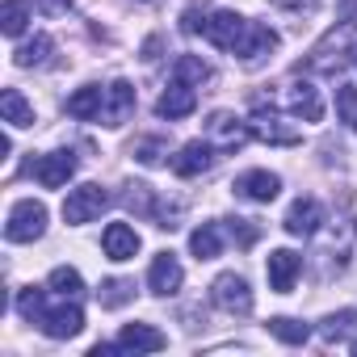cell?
I'll return each mask as SVG.
<instances>
[{
    "mask_svg": "<svg viewBox=\"0 0 357 357\" xmlns=\"http://www.w3.org/2000/svg\"><path fill=\"white\" fill-rule=\"evenodd\" d=\"M219 51H227V55H240L244 63H257V59H265L273 47H278V34L269 30V26H261V22H244L240 13H231V9H215L211 17H206V30H202Z\"/></svg>",
    "mask_w": 357,
    "mask_h": 357,
    "instance_id": "obj_1",
    "label": "cell"
},
{
    "mask_svg": "<svg viewBox=\"0 0 357 357\" xmlns=\"http://www.w3.org/2000/svg\"><path fill=\"white\" fill-rule=\"evenodd\" d=\"M17 311H22V319L38 324L55 340H68L84 328V311L76 307V298H63L59 307H47V290H34V286L17 290Z\"/></svg>",
    "mask_w": 357,
    "mask_h": 357,
    "instance_id": "obj_2",
    "label": "cell"
},
{
    "mask_svg": "<svg viewBox=\"0 0 357 357\" xmlns=\"http://www.w3.org/2000/svg\"><path fill=\"white\" fill-rule=\"evenodd\" d=\"M47 231V206L34 202V198H22L13 211H9V223H5V236L13 244H30Z\"/></svg>",
    "mask_w": 357,
    "mask_h": 357,
    "instance_id": "obj_3",
    "label": "cell"
},
{
    "mask_svg": "<svg viewBox=\"0 0 357 357\" xmlns=\"http://www.w3.org/2000/svg\"><path fill=\"white\" fill-rule=\"evenodd\" d=\"M211 298L227 315H248L252 311V290H248V282L240 273H219L215 286H211Z\"/></svg>",
    "mask_w": 357,
    "mask_h": 357,
    "instance_id": "obj_4",
    "label": "cell"
},
{
    "mask_svg": "<svg viewBox=\"0 0 357 357\" xmlns=\"http://www.w3.org/2000/svg\"><path fill=\"white\" fill-rule=\"evenodd\" d=\"M248 135H252V126L240 122V118L227 114V109H219V114L206 118V139H211L215 147H223V151H240V147L248 143Z\"/></svg>",
    "mask_w": 357,
    "mask_h": 357,
    "instance_id": "obj_5",
    "label": "cell"
},
{
    "mask_svg": "<svg viewBox=\"0 0 357 357\" xmlns=\"http://www.w3.org/2000/svg\"><path fill=\"white\" fill-rule=\"evenodd\" d=\"M30 172H34V181H38L43 190H59V185H68V181H72V172H76V155H72V151L38 155V160L30 164Z\"/></svg>",
    "mask_w": 357,
    "mask_h": 357,
    "instance_id": "obj_6",
    "label": "cell"
},
{
    "mask_svg": "<svg viewBox=\"0 0 357 357\" xmlns=\"http://www.w3.org/2000/svg\"><path fill=\"white\" fill-rule=\"evenodd\" d=\"M252 135L273 143V147H294L298 143V126H286V118H278L273 109H265V101H257V114H252Z\"/></svg>",
    "mask_w": 357,
    "mask_h": 357,
    "instance_id": "obj_7",
    "label": "cell"
},
{
    "mask_svg": "<svg viewBox=\"0 0 357 357\" xmlns=\"http://www.w3.org/2000/svg\"><path fill=\"white\" fill-rule=\"evenodd\" d=\"M105 206H109V194H105L101 185H80V190L68 194L63 219H68V223H89V219H97Z\"/></svg>",
    "mask_w": 357,
    "mask_h": 357,
    "instance_id": "obj_8",
    "label": "cell"
},
{
    "mask_svg": "<svg viewBox=\"0 0 357 357\" xmlns=\"http://www.w3.org/2000/svg\"><path fill=\"white\" fill-rule=\"evenodd\" d=\"M240 198H248V202H273L278 194H282V181L273 172H265V168H248V172H240L236 176V185H231Z\"/></svg>",
    "mask_w": 357,
    "mask_h": 357,
    "instance_id": "obj_9",
    "label": "cell"
},
{
    "mask_svg": "<svg viewBox=\"0 0 357 357\" xmlns=\"http://www.w3.org/2000/svg\"><path fill=\"white\" fill-rule=\"evenodd\" d=\"M194 109H198V93H194L185 80H172V84L160 93V101H155V114H160V118H168V122L190 118Z\"/></svg>",
    "mask_w": 357,
    "mask_h": 357,
    "instance_id": "obj_10",
    "label": "cell"
},
{
    "mask_svg": "<svg viewBox=\"0 0 357 357\" xmlns=\"http://www.w3.org/2000/svg\"><path fill=\"white\" fill-rule=\"evenodd\" d=\"M181 282H185V273H181V265H176L172 252H155L151 257V269H147L151 294H176V290H181Z\"/></svg>",
    "mask_w": 357,
    "mask_h": 357,
    "instance_id": "obj_11",
    "label": "cell"
},
{
    "mask_svg": "<svg viewBox=\"0 0 357 357\" xmlns=\"http://www.w3.org/2000/svg\"><path fill=\"white\" fill-rule=\"evenodd\" d=\"M118 349L122 353H160V349H168V336L151 324H126L118 332Z\"/></svg>",
    "mask_w": 357,
    "mask_h": 357,
    "instance_id": "obj_12",
    "label": "cell"
},
{
    "mask_svg": "<svg viewBox=\"0 0 357 357\" xmlns=\"http://www.w3.org/2000/svg\"><path fill=\"white\" fill-rule=\"evenodd\" d=\"M298 269H303V257H298V252H290V248H278V252H269V265H265V273H269V286H273L278 294H290V290H294V278H298Z\"/></svg>",
    "mask_w": 357,
    "mask_h": 357,
    "instance_id": "obj_13",
    "label": "cell"
},
{
    "mask_svg": "<svg viewBox=\"0 0 357 357\" xmlns=\"http://www.w3.org/2000/svg\"><path fill=\"white\" fill-rule=\"evenodd\" d=\"M211 164H215V151H211V143H202V139L185 143L181 151L172 155V172H176V176H202Z\"/></svg>",
    "mask_w": 357,
    "mask_h": 357,
    "instance_id": "obj_14",
    "label": "cell"
},
{
    "mask_svg": "<svg viewBox=\"0 0 357 357\" xmlns=\"http://www.w3.org/2000/svg\"><path fill=\"white\" fill-rule=\"evenodd\" d=\"M130 109H135V89H130L126 80H114V84L105 89V109H101V122H105V126H122V122L130 118Z\"/></svg>",
    "mask_w": 357,
    "mask_h": 357,
    "instance_id": "obj_15",
    "label": "cell"
},
{
    "mask_svg": "<svg viewBox=\"0 0 357 357\" xmlns=\"http://www.w3.org/2000/svg\"><path fill=\"white\" fill-rule=\"evenodd\" d=\"M324 223V206L315 198H298L290 211H286V231L290 236H315Z\"/></svg>",
    "mask_w": 357,
    "mask_h": 357,
    "instance_id": "obj_16",
    "label": "cell"
},
{
    "mask_svg": "<svg viewBox=\"0 0 357 357\" xmlns=\"http://www.w3.org/2000/svg\"><path fill=\"white\" fill-rule=\"evenodd\" d=\"M101 248H105L109 261H130L139 252V231L126 227V223H109L105 236H101Z\"/></svg>",
    "mask_w": 357,
    "mask_h": 357,
    "instance_id": "obj_17",
    "label": "cell"
},
{
    "mask_svg": "<svg viewBox=\"0 0 357 357\" xmlns=\"http://www.w3.org/2000/svg\"><path fill=\"white\" fill-rule=\"evenodd\" d=\"M286 105H290L303 122H319V118H324V101H319V93H315L307 80H294V84L286 89Z\"/></svg>",
    "mask_w": 357,
    "mask_h": 357,
    "instance_id": "obj_18",
    "label": "cell"
},
{
    "mask_svg": "<svg viewBox=\"0 0 357 357\" xmlns=\"http://www.w3.org/2000/svg\"><path fill=\"white\" fill-rule=\"evenodd\" d=\"M101 109H105V89H76L68 97V114L80 118V122H101Z\"/></svg>",
    "mask_w": 357,
    "mask_h": 357,
    "instance_id": "obj_19",
    "label": "cell"
},
{
    "mask_svg": "<svg viewBox=\"0 0 357 357\" xmlns=\"http://www.w3.org/2000/svg\"><path fill=\"white\" fill-rule=\"evenodd\" d=\"M0 114H5L9 126H34V105H30L17 89H5V93H0Z\"/></svg>",
    "mask_w": 357,
    "mask_h": 357,
    "instance_id": "obj_20",
    "label": "cell"
},
{
    "mask_svg": "<svg viewBox=\"0 0 357 357\" xmlns=\"http://www.w3.org/2000/svg\"><path fill=\"white\" fill-rule=\"evenodd\" d=\"M219 248H223L219 223H202V227L190 236V252H194L198 261H215V257H219Z\"/></svg>",
    "mask_w": 357,
    "mask_h": 357,
    "instance_id": "obj_21",
    "label": "cell"
},
{
    "mask_svg": "<svg viewBox=\"0 0 357 357\" xmlns=\"http://www.w3.org/2000/svg\"><path fill=\"white\" fill-rule=\"evenodd\" d=\"M26 22H30L26 0H5V9H0V30H5L9 38H17V34H26Z\"/></svg>",
    "mask_w": 357,
    "mask_h": 357,
    "instance_id": "obj_22",
    "label": "cell"
},
{
    "mask_svg": "<svg viewBox=\"0 0 357 357\" xmlns=\"http://www.w3.org/2000/svg\"><path fill=\"white\" fill-rule=\"evenodd\" d=\"M59 298H80L84 294V278L76 273V269H68V265H59V269H51V282H47Z\"/></svg>",
    "mask_w": 357,
    "mask_h": 357,
    "instance_id": "obj_23",
    "label": "cell"
},
{
    "mask_svg": "<svg viewBox=\"0 0 357 357\" xmlns=\"http://www.w3.org/2000/svg\"><path fill=\"white\" fill-rule=\"evenodd\" d=\"M172 76H176V80H185V84H206L215 72H211V63H202L198 55H181V59L172 63Z\"/></svg>",
    "mask_w": 357,
    "mask_h": 357,
    "instance_id": "obj_24",
    "label": "cell"
},
{
    "mask_svg": "<svg viewBox=\"0 0 357 357\" xmlns=\"http://www.w3.org/2000/svg\"><path fill=\"white\" fill-rule=\"evenodd\" d=\"M51 38L47 34H34L26 47H17V68H38V63H47V55H51Z\"/></svg>",
    "mask_w": 357,
    "mask_h": 357,
    "instance_id": "obj_25",
    "label": "cell"
},
{
    "mask_svg": "<svg viewBox=\"0 0 357 357\" xmlns=\"http://www.w3.org/2000/svg\"><path fill=\"white\" fill-rule=\"evenodd\" d=\"M269 332H273L278 340H286V344H307V336H311V328H307V324H298V319H290V315L269 319Z\"/></svg>",
    "mask_w": 357,
    "mask_h": 357,
    "instance_id": "obj_26",
    "label": "cell"
},
{
    "mask_svg": "<svg viewBox=\"0 0 357 357\" xmlns=\"http://www.w3.org/2000/svg\"><path fill=\"white\" fill-rule=\"evenodd\" d=\"M135 298V282H122V278H114V282H105L101 290H97V303L101 307H122V303H130Z\"/></svg>",
    "mask_w": 357,
    "mask_h": 357,
    "instance_id": "obj_27",
    "label": "cell"
},
{
    "mask_svg": "<svg viewBox=\"0 0 357 357\" xmlns=\"http://www.w3.org/2000/svg\"><path fill=\"white\" fill-rule=\"evenodd\" d=\"M135 215H143V219H155V198H151V185H126V198H122Z\"/></svg>",
    "mask_w": 357,
    "mask_h": 357,
    "instance_id": "obj_28",
    "label": "cell"
},
{
    "mask_svg": "<svg viewBox=\"0 0 357 357\" xmlns=\"http://www.w3.org/2000/svg\"><path fill=\"white\" fill-rule=\"evenodd\" d=\"M336 114H340V122L357 126V89L353 84H340L336 89Z\"/></svg>",
    "mask_w": 357,
    "mask_h": 357,
    "instance_id": "obj_29",
    "label": "cell"
},
{
    "mask_svg": "<svg viewBox=\"0 0 357 357\" xmlns=\"http://www.w3.org/2000/svg\"><path fill=\"white\" fill-rule=\"evenodd\" d=\"M227 231H231V240H236L240 248H252L257 236H261V227H257L252 219H227Z\"/></svg>",
    "mask_w": 357,
    "mask_h": 357,
    "instance_id": "obj_30",
    "label": "cell"
},
{
    "mask_svg": "<svg viewBox=\"0 0 357 357\" xmlns=\"http://www.w3.org/2000/svg\"><path fill=\"white\" fill-rule=\"evenodd\" d=\"M164 155H168V143H164V139H143V143L135 147V160H139V164H164Z\"/></svg>",
    "mask_w": 357,
    "mask_h": 357,
    "instance_id": "obj_31",
    "label": "cell"
},
{
    "mask_svg": "<svg viewBox=\"0 0 357 357\" xmlns=\"http://www.w3.org/2000/svg\"><path fill=\"white\" fill-rule=\"evenodd\" d=\"M349 328H353V311H336L324 319V340H340Z\"/></svg>",
    "mask_w": 357,
    "mask_h": 357,
    "instance_id": "obj_32",
    "label": "cell"
},
{
    "mask_svg": "<svg viewBox=\"0 0 357 357\" xmlns=\"http://www.w3.org/2000/svg\"><path fill=\"white\" fill-rule=\"evenodd\" d=\"M206 17H211V13H206L202 5H190V9L181 13V30H185V34H202V30H206Z\"/></svg>",
    "mask_w": 357,
    "mask_h": 357,
    "instance_id": "obj_33",
    "label": "cell"
},
{
    "mask_svg": "<svg viewBox=\"0 0 357 357\" xmlns=\"http://www.w3.org/2000/svg\"><path fill=\"white\" fill-rule=\"evenodd\" d=\"M34 9L47 13V17H63V13L72 9V0H34Z\"/></svg>",
    "mask_w": 357,
    "mask_h": 357,
    "instance_id": "obj_34",
    "label": "cell"
},
{
    "mask_svg": "<svg viewBox=\"0 0 357 357\" xmlns=\"http://www.w3.org/2000/svg\"><path fill=\"white\" fill-rule=\"evenodd\" d=\"M160 55V38H147V47H143V59H155Z\"/></svg>",
    "mask_w": 357,
    "mask_h": 357,
    "instance_id": "obj_35",
    "label": "cell"
},
{
    "mask_svg": "<svg viewBox=\"0 0 357 357\" xmlns=\"http://www.w3.org/2000/svg\"><path fill=\"white\" fill-rule=\"evenodd\" d=\"M353 63H357V47H353Z\"/></svg>",
    "mask_w": 357,
    "mask_h": 357,
    "instance_id": "obj_36",
    "label": "cell"
},
{
    "mask_svg": "<svg viewBox=\"0 0 357 357\" xmlns=\"http://www.w3.org/2000/svg\"><path fill=\"white\" fill-rule=\"evenodd\" d=\"M353 353H357V340H353Z\"/></svg>",
    "mask_w": 357,
    "mask_h": 357,
    "instance_id": "obj_37",
    "label": "cell"
}]
</instances>
